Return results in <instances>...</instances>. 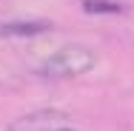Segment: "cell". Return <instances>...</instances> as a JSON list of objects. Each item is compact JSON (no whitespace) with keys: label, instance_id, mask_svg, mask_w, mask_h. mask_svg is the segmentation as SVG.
I'll list each match as a JSON object with an SVG mask.
<instances>
[{"label":"cell","instance_id":"6da1fadb","mask_svg":"<svg viewBox=\"0 0 134 131\" xmlns=\"http://www.w3.org/2000/svg\"><path fill=\"white\" fill-rule=\"evenodd\" d=\"M94 66V54L83 46H63L40 66V74L52 80H66V77H77L86 74Z\"/></svg>","mask_w":134,"mask_h":131},{"label":"cell","instance_id":"7a4b0ae2","mask_svg":"<svg viewBox=\"0 0 134 131\" xmlns=\"http://www.w3.org/2000/svg\"><path fill=\"white\" fill-rule=\"evenodd\" d=\"M52 23L49 20H20V23H3L0 26V37H29V34H40L49 31Z\"/></svg>","mask_w":134,"mask_h":131},{"label":"cell","instance_id":"3957f363","mask_svg":"<svg viewBox=\"0 0 134 131\" xmlns=\"http://www.w3.org/2000/svg\"><path fill=\"white\" fill-rule=\"evenodd\" d=\"M86 12H120L117 3H97V0H88L86 3Z\"/></svg>","mask_w":134,"mask_h":131}]
</instances>
